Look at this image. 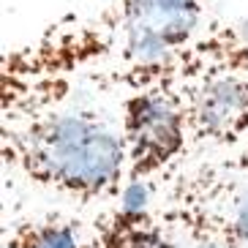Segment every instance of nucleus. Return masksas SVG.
I'll return each mask as SVG.
<instances>
[{"instance_id":"1","label":"nucleus","mask_w":248,"mask_h":248,"mask_svg":"<svg viewBox=\"0 0 248 248\" xmlns=\"http://www.w3.org/2000/svg\"><path fill=\"white\" fill-rule=\"evenodd\" d=\"M3 158L36 188L77 204L117 199L128 183L123 131L90 112H30L6 123Z\"/></svg>"},{"instance_id":"2","label":"nucleus","mask_w":248,"mask_h":248,"mask_svg":"<svg viewBox=\"0 0 248 248\" xmlns=\"http://www.w3.org/2000/svg\"><path fill=\"white\" fill-rule=\"evenodd\" d=\"M204 0H117L120 85H164L175 60L197 41Z\"/></svg>"},{"instance_id":"3","label":"nucleus","mask_w":248,"mask_h":248,"mask_svg":"<svg viewBox=\"0 0 248 248\" xmlns=\"http://www.w3.org/2000/svg\"><path fill=\"white\" fill-rule=\"evenodd\" d=\"M183 95L191 145L234 147L248 137V68L202 58L194 44L164 79Z\"/></svg>"},{"instance_id":"4","label":"nucleus","mask_w":248,"mask_h":248,"mask_svg":"<svg viewBox=\"0 0 248 248\" xmlns=\"http://www.w3.org/2000/svg\"><path fill=\"white\" fill-rule=\"evenodd\" d=\"M161 216L180 240H221L248 248V172L207 164L177 177Z\"/></svg>"},{"instance_id":"5","label":"nucleus","mask_w":248,"mask_h":248,"mask_svg":"<svg viewBox=\"0 0 248 248\" xmlns=\"http://www.w3.org/2000/svg\"><path fill=\"white\" fill-rule=\"evenodd\" d=\"M123 139L128 150V183L167 175L191 147L183 95L169 85L131 90L123 98Z\"/></svg>"},{"instance_id":"6","label":"nucleus","mask_w":248,"mask_h":248,"mask_svg":"<svg viewBox=\"0 0 248 248\" xmlns=\"http://www.w3.org/2000/svg\"><path fill=\"white\" fill-rule=\"evenodd\" d=\"M115 210L98 224V248H177L180 237L164 221L161 207H153L150 180L125 183Z\"/></svg>"},{"instance_id":"7","label":"nucleus","mask_w":248,"mask_h":248,"mask_svg":"<svg viewBox=\"0 0 248 248\" xmlns=\"http://www.w3.org/2000/svg\"><path fill=\"white\" fill-rule=\"evenodd\" d=\"M3 248H98V232L68 216H38L6 229Z\"/></svg>"},{"instance_id":"8","label":"nucleus","mask_w":248,"mask_h":248,"mask_svg":"<svg viewBox=\"0 0 248 248\" xmlns=\"http://www.w3.org/2000/svg\"><path fill=\"white\" fill-rule=\"evenodd\" d=\"M221 164L229 167V169H237V172H248V137H246V142L240 145V150H237L229 161H221Z\"/></svg>"},{"instance_id":"9","label":"nucleus","mask_w":248,"mask_h":248,"mask_svg":"<svg viewBox=\"0 0 248 248\" xmlns=\"http://www.w3.org/2000/svg\"><path fill=\"white\" fill-rule=\"evenodd\" d=\"M232 28H234V36L240 38V44L248 49V16H243V19L232 22Z\"/></svg>"}]
</instances>
